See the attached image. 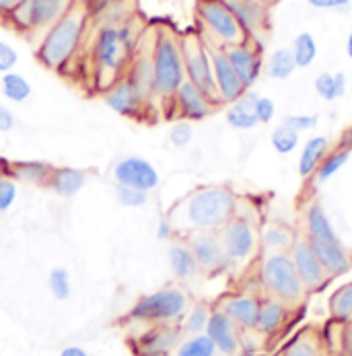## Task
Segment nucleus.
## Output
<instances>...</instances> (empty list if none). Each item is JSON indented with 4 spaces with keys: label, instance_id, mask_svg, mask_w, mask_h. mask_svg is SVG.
<instances>
[{
    "label": "nucleus",
    "instance_id": "4d7b16f0",
    "mask_svg": "<svg viewBox=\"0 0 352 356\" xmlns=\"http://www.w3.org/2000/svg\"><path fill=\"white\" fill-rule=\"evenodd\" d=\"M338 147H340V149H346V151H352V126L344 130V134H342V138H340V145H338Z\"/></svg>",
    "mask_w": 352,
    "mask_h": 356
},
{
    "label": "nucleus",
    "instance_id": "a19ab883",
    "mask_svg": "<svg viewBox=\"0 0 352 356\" xmlns=\"http://www.w3.org/2000/svg\"><path fill=\"white\" fill-rule=\"evenodd\" d=\"M115 200L124 208H143L149 204V194L134 190V188H126V186H115Z\"/></svg>",
    "mask_w": 352,
    "mask_h": 356
},
{
    "label": "nucleus",
    "instance_id": "dca6fc26",
    "mask_svg": "<svg viewBox=\"0 0 352 356\" xmlns=\"http://www.w3.org/2000/svg\"><path fill=\"white\" fill-rule=\"evenodd\" d=\"M210 50V62H212V74H214V87H216V95L221 105H231L237 102L248 89L241 83L239 74L235 72V68L231 66L225 48H216V46H208Z\"/></svg>",
    "mask_w": 352,
    "mask_h": 356
},
{
    "label": "nucleus",
    "instance_id": "09e8293b",
    "mask_svg": "<svg viewBox=\"0 0 352 356\" xmlns=\"http://www.w3.org/2000/svg\"><path fill=\"white\" fill-rule=\"evenodd\" d=\"M307 2L319 10H344L349 8L352 0H307Z\"/></svg>",
    "mask_w": 352,
    "mask_h": 356
},
{
    "label": "nucleus",
    "instance_id": "9b49d317",
    "mask_svg": "<svg viewBox=\"0 0 352 356\" xmlns=\"http://www.w3.org/2000/svg\"><path fill=\"white\" fill-rule=\"evenodd\" d=\"M218 239H221L223 252L231 264L250 259L259 243L253 222L239 212L218 231Z\"/></svg>",
    "mask_w": 352,
    "mask_h": 356
},
{
    "label": "nucleus",
    "instance_id": "5701e85b",
    "mask_svg": "<svg viewBox=\"0 0 352 356\" xmlns=\"http://www.w3.org/2000/svg\"><path fill=\"white\" fill-rule=\"evenodd\" d=\"M89 181V173L77 167H54L48 188L60 198H74Z\"/></svg>",
    "mask_w": 352,
    "mask_h": 356
},
{
    "label": "nucleus",
    "instance_id": "bf43d9fd",
    "mask_svg": "<svg viewBox=\"0 0 352 356\" xmlns=\"http://www.w3.org/2000/svg\"><path fill=\"white\" fill-rule=\"evenodd\" d=\"M346 54H349V58L352 60V31L349 33V40H346Z\"/></svg>",
    "mask_w": 352,
    "mask_h": 356
},
{
    "label": "nucleus",
    "instance_id": "37998d69",
    "mask_svg": "<svg viewBox=\"0 0 352 356\" xmlns=\"http://www.w3.org/2000/svg\"><path fill=\"white\" fill-rule=\"evenodd\" d=\"M17 196H19L17 181L13 177H2L0 179V216H4L15 206Z\"/></svg>",
    "mask_w": 352,
    "mask_h": 356
},
{
    "label": "nucleus",
    "instance_id": "1a4fd4ad",
    "mask_svg": "<svg viewBox=\"0 0 352 356\" xmlns=\"http://www.w3.org/2000/svg\"><path fill=\"white\" fill-rule=\"evenodd\" d=\"M190 307L186 291L177 286L161 289L157 293L141 297L128 313V319L143 323H173L179 321Z\"/></svg>",
    "mask_w": 352,
    "mask_h": 356
},
{
    "label": "nucleus",
    "instance_id": "bb28decb",
    "mask_svg": "<svg viewBox=\"0 0 352 356\" xmlns=\"http://www.w3.org/2000/svg\"><path fill=\"white\" fill-rule=\"evenodd\" d=\"M54 165L48 161H10V177L33 186H48Z\"/></svg>",
    "mask_w": 352,
    "mask_h": 356
},
{
    "label": "nucleus",
    "instance_id": "4be33fe9",
    "mask_svg": "<svg viewBox=\"0 0 352 356\" xmlns=\"http://www.w3.org/2000/svg\"><path fill=\"white\" fill-rule=\"evenodd\" d=\"M179 342V330L169 323H157L149 332H145L138 340L141 356H167L175 350Z\"/></svg>",
    "mask_w": 352,
    "mask_h": 356
},
{
    "label": "nucleus",
    "instance_id": "c9c22d12",
    "mask_svg": "<svg viewBox=\"0 0 352 356\" xmlns=\"http://www.w3.org/2000/svg\"><path fill=\"white\" fill-rule=\"evenodd\" d=\"M291 51H293V56H295L297 68H309V66L315 62V58H317V42H315L313 33H309V31L299 33V35L293 40Z\"/></svg>",
    "mask_w": 352,
    "mask_h": 356
},
{
    "label": "nucleus",
    "instance_id": "7c9ffc66",
    "mask_svg": "<svg viewBox=\"0 0 352 356\" xmlns=\"http://www.w3.org/2000/svg\"><path fill=\"white\" fill-rule=\"evenodd\" d=\"M0 93L6 102L25 103L33 95V87L21 72L10 70L0 74Z\"/></svg>",
    "mask_w": 352,
    "mask_h": 356
},
{
    "label": "nucleus",
    "instance_id": "393cba45",
    "mask_svg": "<svg viewBox=\"0 0 352 356\" xmlns=\"http://www.w3.org/2000/svg\"><path fill=\"white\" fill-rule=\"evenodd\" d=\"M248 38L266 27V8L257 0H225Z\"/></svg>",
    "mask_w": 352,
    "mask_h": 356
},
{
    "label": "nucleus",
    "instance_id": "2eb2a0df",
    "mask_svg": "<svg viewBox=\"0 0 352 356\" xmlns=\"http://www.w3.org/2000/svg\"><path fill=\"white\" fill-rule=\"evenodd\" d=\"M291 259L295 264V270L301 278L303 286H305V293H317L321 291L330 278V274L326 272V268L321 266L319 257L315 255V252L311 250L309 241L305 239V235H297L293 248L289 250Z\"/></svg>",
    "mask_w": 352,
    "mask_h": 356
},
{
    "label": "nucleus",
    "instance_id": "20e7f679",
    "mask_svg": "<svg viewBox=\"0 0 352 356\" xmlns=\"http://www.w3.org/2000/svg\"><path fill=\"white\" fill-rule=\"evenodd\" d=\"M305 229L303 235L309 241L311 250L319 257L321 266L330 278L344 276L352 270V257L342 245L340 237L334 231V225L319 202H313L305 210Z\"/></svg>",
    "mask_w": 352,
    "mask_h": 356
},
{
    "label": "nucleus",
    "instance_id": "6e6d98bb",
    "mask_svg": "<svg viewBox=\"0 0 352 356\" xmlns=\"http://www.w3.org/2000/svg\"><path fill=\"white\" fill-rule=\"evenodd\" d=\"M60 356H89V355H87V350H85V348H81V346H66V348H62Z\"/></svg>",
    "mask_w": 352,
    "mask_h": 356
},
{
    "label": "nucleus",
    "instance_id": "c03bdc74",
    "mask_svg": "<svg viewBox=\"0 0 352 356\" xmlns=\"http://www.w3.org/2000/svg\"><path fill=\"white\" fill-rule=\"evenodd\" d=\"M317 122H319V115H315V113H291V115H285L282 118V124L291 126L299 134L317 128Z\"/></svg>",
    "mask_w": 352,
    "mask_h": 356
},
{
    "label": "nucleus",
    "instance_id": "f704fd0d",
    "mask_svg": "<svg viewBox=\"0 0 352 356\" xmlns=\"http://www.w3.org/2000/svg\"><path fill=\"white\" fill-rule=\"evenodd\" d=\"M352 151H346V149H336V151H330V153L323 156V161L319 163V167H317V171H315V181L317 184H326V181H330L346 163H349V159H351Z\"/></svg>",
    "mask_w": 352,
    "mask_h": 356
},
{
    "label": "nucleus",
    "instance_id": "412c9836",
    "mask_svg": "<svg viewBox=\"0 0 352 356\" xmlns=\"http://www.w3.org/2000/svg\"><path fill=\"white\" fill-rule=\"evenodd\" d=\"M295 309L282 303L276 297L264 295L262 297V305H259V315H257V325H255V334H259L262 338H274L278 336L285 325L289 323V317Z\"/></svg>",
    "mask_w": 352,
    "mask_h": 356
},
{
    "label": "nucleus",
    "instance_id": "de8ad7c7",
    "mask_svg": "<svg viewBox=\"0 0 352 356\" xmlns=\"http://www.w3.org/2000/svg\"><path fill=\"white\" fill-rule=\"evenodd\" d=\"M175 233H177V231H175L173 222L169 220V216H161L159 222H157V233H154L157 239H159V241H169Z\"/></svg>",
    "mask_w": 352,
    "mask_h": 356
},
{
    "label": "nucleus",
    "instance_id": "a878e982",
    "mask_svg": "<svg viewBox=\"0 0 352 356\" xmlns=\"http://www.w3.org/2000/svg\"><path fill=\"white\" fill-rule=\"evenodd\" d=\"M330 153V140L321 134L311 136L305 140L299 154V163H297V171L303 179H311L319 167V163L323 161V156Z\"/></svg>",
    "mask_w": 352,
    "mask_h": 356
},
{
    "label": "nucleus",
    "instance_id": "ea45409f",
    "mask_svg": "<svg viewBox=\"0 0 352 356\" xmlns=\"http://www.w3.org/2000/svg\"><path fill=\"white\" fill-rule=\"evenodd\" d=\"M167 138H169V145L173 149H188L194 140V126L192 122H186V120H175L167 132Z\"/></svg>",
    "mask_w": 352,
    "mask_h": 356
},
{
    "label": "nucleus",
    "instance_id": "e433bc0d",
    "mask_svg": "<svg viewBox=\"0 0 352 356\" xmlns=\"http://www.w3.org/2000/svg\"><path fill=\"white\" fill-rule=\"evenodd\" d=\"M270 143H272V149L278 154H291L295 153L301 145V134L297 130H293L291 126L287 124H280L272 130V136H270Z\"/></svg>",
    "mask_w": 352,
    "mask_h": 356
},
{
    "label": "nucleus",
    "instance_id": "6e6552de",
    "mask_svg": "<svg viewBox=\"0 0 352 356\" xmlns=\"http://www.w3.org/2000/svg\"><path fill=\"white\" fill-rule=\"evenodd\" d=\"M196 17L202 27V40L208 46L227 48L250 40L225 0H198Z\"/></svg>",
    "mask_w": 352,
    "mask_h": 356
},
{
    "label": "nucleus",
    "instance_id": "0eeeda50",
    "mask_svg": "<svg viewBox=\"0 0 352 356\" xmlns=\"http://www.w3.org/2000/svg\"><path fill=\"white\" fill-rule=\"evenodd\" d=\"M74 2L79 0H23L2 21L8 23L17 33L38 42L46 29H50L74 6Z\"/></svg>",
    "mask_w": 352,
    "mask_h": 356
},
{
    "label": "nucleus",
    "instance_id": "ddd939ff",
    "mask_svg": "<svg viewBox=\"0 0 352 356\" xmlns=\"http://www.w3.org/2000/svg\"><path fill=\"white\" fill-rule=\"evenodd\" d=\"M103 103L118 115L138 120L147 111L151 97L130 76H124L107 91H103Z\"/></svg>",
    "mask_w": 352,
    "mask_h": 356
},
{
    "label": "nucleus",
    "instance_id": "79ce46f5",
    "mask_svg": "<svg viewBox=\"0 0 352 356\" xmlns=\"http://www.w3.org/2000/svg\"><path fill=\"white\" fill-rule=\"evenodd\" d=\"M313 87H315V93H317L323 102L332 103L338 99V93H336V79H334L332 72H321V74H317Z\"/></svg>",
    "mask_w": 352,
    "mask_h": 356
},
{
    "label": "nucleus",
    "instance_id": "7ed1b4c3",
    "mask_svg": "<svg viewBox=\"0 0 352 356\" xmlns=\"http://www.w3.org/2000/svg\"><path fill=\"white\" fill-rule=\"evenodd\" d=\"M91 15L85 2H74V6L60 17L50 29L42 33L35 44V58L42 66L54 72H64L83 48Z\"/></svg>",
    "mask_w": 352,
    "mask_h": 356
},
{
    "label": "nucleus",
    "instance_id": "4468645a",
    "mask_svg": "<svg viewBox=\"0 0 352 356\" xmlns=\"http://www.w3.org/2000/svg\"><path fill=\"white\" fill-rule=\"evenodd\" d=\"M184 241L188 243V248L196 257L198 270L206 274H218L227 270L229 266H233L223 252L218 231H192V233H186Z\"/></svg>",
    "mask_w": 352,
    "mask_h": 356
},
{
    "label": "nucleus",
    "instance_id": "3c124183",
    "mask_svg": "<svg viewBox=\"0 0 352 356\" xmlns=\"http://www.w3.org/2000/svg\"><path fill=\"white\" fill-rule=\"evenodd\" d=\"M115 2H118V0H87L85 4H87V8H89L91 19H99L101 15H103L107 8H111Z\"/></svg>",
    "mask_w": 352,
    "mask_h": 356
},
{
    "label": "nucleus",
    "instance_id": "473e14b6",
    "mask_svg": "<svg viewBox=\"0 0 352 356\" xmlns=\"http://www.w3.org/2000/svg\"><path fill=\"white\" fill-rule=\"evenodd\" d=\"M297 70V62L291 48H278L268 56L266 74L274 81H289Z\"/></svg>",
    "mask_w": 352,
    "mask_h": 356
},
{
    "label": "nucleus",
    "instance_id": "f03ea898",
    "mask_svg": "<svg viewBox=\"0 0 352 356\" xmlns=\"http://www.w3.org/2000/svg\"><path fill=\"white\" fill-rule=\"evenodd\" d=\"M141 42L143 31L132 19L122 23H101L97 27L91 42V62L101 91H107L126 76Z\"/></svg>",
    "mask_w": 352,
    "mask_h": 356
},
{
    "label": "nucleus",
    "instance_id": "a211bd4d",
    "mask_svg": "<svg viewBox=\"0 0 352 356\" xmlns=\"http://www.w3.org/2000/svg\"><path fill=\"white\" fill-rule=\"evenodd\" d=\"M204 334L214 342L216 353L221 356H237L241 350V330L231 321V317L223 309H212L210 319L206 323Z\"/></svg>",
    "mask_w": 352,
    "mask_h": 356
},
{
    "label": "nucleus",
    "instance_id": "a18cd8bd",
    "mask_svg": "<svg viewBox=\"0 0 352 356\" xmlns=\"http://www.w3.org/2000/svg\"><path fill=\"white\" fill-rule=\"evenodd\" d=\"M17 64H19V51L15 50L8 42L0 40V74L15 70Z\"/></svg>",
    "mask_w": 352,
    "mask_h": 356
},
{
    "label": "nucleus",
    "instance_id": "c756f323",
    "mask_svg": "<svg viewBox=\"0 0 352 356\" xmlns=\"http://www.w3.org/2000/svg\"><path fill=\"white\" fill-rule=\"evenodd\" d=\"M280 356H328L323 338L317 330L307 327L301 330L282 350Z\"/></svg>",
    "mask_w": 352,
    "mask_h": 356
},
{
    "label": "nucleus",
    "instance_id": "8fccbe9b",
    "mask_svg": "<svg viewBox=\"0 0 352 356\" xmlns=\"http://www.w3.org/2000/svg\"><path fill=\"white\" fill-rule=\"evenodd\" d=\"M340 356H352V321L342 323L340 330Z\"/></svg>",
    "mask_w": 352,
    "mask_h": 356
},
{
    "label": "nucleus",
    "instance_id": "58836bf2",
    "mask_svg": "<svg viewBox=\"0 0 352 356\" xmlns=\"http://www.w3.org/2000/svg\"><path fill=\"white\" fill-rule=\"evenodd\" d=\"M48 289H50L51 297L56 301H66L72 295V282H70V274L66 268H54L48 276Z\"/></svg>",
    "mask_w": 352,
    "mask_h": 356
},
{
    "label": "nucleus",
    "instance_id": "39448f33",
    "mask_svg": "<svg viewBox=\"0 0 352 356\" xmlns=\"http://www.w3.org/2000/svg\"><path fill=\"white\" fill-rule=\"evenodd\" d=\"M151 64L152 99L169 103L171 97L175 95V91L186 81L182 44L173 31H169V29L157 31L151 46Z\"/></svg>",
    "mask_w": 352,
    "mask_h": 356
},
{
    "label": "nucleus",
    "instance_id": "13d9d810",
    "mask_svg": "<svg viewBox=\"0 0 352 356\" xmlns=\"http://www.w3.org/2000/svg\"><path fill=\"white\" fill-rule=\"evenodd\" d=\"M2 177H10V161L0 156V179Z\"/></svg>",
    "mask_w": 352,
    "mask_h": 356
},
{
    "label": "nucleus",
    "instance_id": "f3484780",
    "mask_svg": "<svg viewBox=\"0 0 352 356\" xmlns=\"http://www.w3.org/2000/svg\"><path fill=\"white\" fill-rule=\"evenodd\" d=\"M171 109L175 111L177 120H186V122H202L206 120L216 107V103L210 97H206L196 85H192L190 81H184L182 87L175 91V95L171 97Z\"/></svg>",
    "mask_w": 352,
    "mask_h": 356
},
{
    "label": "nucleus",
    "instance_id": "72a5a7b5",
    "mask_svg": "<svg viewBox=\"0 0 352 356\" xmlns=\"http://www.w3.org/2000/svg\"><path fill=\"white\" fill-rule=\"evenodd\" d=\"M173 356H218L214 342L202 332V334H188V338L179 340Z\"/></svg>",
    "mask_w": 352,
    "mask_h": 356
},
{
    "label": "nucleus",
    "instance_id": "052dcab7",
    "mask_svg": "<svg viewBox=\"0 0 352 356\" xmlns=\"http://www.w3.org/2000/svg\"><path fill=\"white\" fill-rule=\"evenodd\" d=\"M328 356H336V355H328Z\"/></svg>",
    "mask_w": 352,
    "mask_h": 356
},
{
    "label": "nucleus",
    "instance_id": "f257e3e1",
    "mask_svg": "<svg viewBox=\"0 0 352 356\" xmlns=\"http://www.w3.org/2000/svg\"><path fill=\"white\" fill-rule=\"evenodd\" d=\"M239 210L237 194L218 184L200 186L192 190L188 196L171 206L169 220L175 231L192 233V231H221Z\"/></svg>",
    "mask_w": 352,
    "mask_h": 356
},
{
    "label": "nucleus",
    "instance_id": "cd10ccee",
    "mask_svg": "<svg viewBox=\"0 0 352 356\" xmlns=\"http://www.w3.org/2000/svg\"><path fill=\"white\" fill-rule=\"evenodd\" d=\"M167 259H169V268L173 272L175 278L179 280H190L198 274V264L196 257L192 254V250L188 248L186 241H175L169 245L167 250Z\"/></svg>",
    "mask_w": 352,
    "mask_h": 356
},
{
    "label": "nucleus",
    "instance_id": "49530a36",
    "mask_svg": "<svg viewBox=\"0 0 352 356\" xmlns=\"http://www.w3.org/2000/svg\"><path fill=\"white\" fill-rule=\"evenodd\" d=\"M255 115L259 124H270L276 115V103L270 97H257L255 102Z\"/></svg>",
    "mask_w": 352,
    "mask_h": 356
},
{
    "label": "nucleus",
    "instance_id": "aec40b11",
    "mask_svg": "<svg viewBox=\"0 0 352 356\" xmlns=\"http://www.w3.org/2000/svg\"><path fill=\"white\" fill-rule=\"evenodd\" d=\"M259 305H262V297L250 295V293H237V295L225 297L218 309H223L243 334H250V332H255Z\"/></svg>",
    "mask_w": 352,
    "mask_h": 356
},
{
    "label": "nucleus",
    "instance_id": "4c0bfd02",
    "mask_svg": "<svg viewBox=\"0 0 352 356\" xmlns=\"http://www.w3.org/2000/svg\"><path fill=\"white\" fill-rule=\"evenodd\" d=\"M210 313H212V307L208 303H196V305L188 307L186 315L182 317V330L186 334H202L206 330Z\"/></svg>",
    "mask_w": 352,
    "mask_h": 356
},
{
    "label": "nucleus",
    "instance_id": "5fc2aeb1",
    "mask_svg": "<svg viewBox=\"0 0 352 356\" xmlns=\"http://www.w3.org/2000/svg\"><path fill=\"white\" fill-rule=\"evenodd\" d=\"M23 0H0V19H4L10 10H15Z\"/></svg>",
    "mask_w": 352,
    "mask_h": 356
},
{
    "label": "nucleus",
    "instance_id": "9d476101",
    "mask_svg": "<svg viewBox=\"0 0 352 356\" xmlns=\"http://www.w3.org/2000/svg\"><path fill=\"white\" fill-rule=\"evenodd\" d=\"M182 54H184V68H186V81L196 85L206 97H210L216 105H221L216 87H214V74H212V62L208 44L198 33H188L179 38Z\"/></svg>",
    "mask_w": 352,
    "mask_h": 356
},
{
    "label": "nucleus",
    "instance_id": "6ab92c4d",
    "mask_svg": "<svg viewBox=\"0 0 352 356\" xmlns=\"http://www.w3.org/2000/svg\"><path fill=\"white\" fill-rule=\"evenodd\" d=\"M225 54H227L231 66L235 68V72L239 74L241 83L250 91L262 74V64H264L262 62V50L257 48V44H253L252 38H250L241 44L227 46Z\"/></svg>",
    "mask_w": 352,
    "mask_h": 356
},
{
    "label": "nucleus",
    "instance_id": "423d86ee",
    "mask_svg": "<svg viewBox=\"0 0 352 356\" xmlns=\"http://www.w3.org/2000/svg\"><path fill=\"white\" fill-rule=\"evenodd\" d=\"M259 284L264 295L280 299L291 309H299L307 295L289 252L264 254L259 261Z\"/></svg>",
    "mask_w": 352,
    "mask_h": 356
},
{
    "label": "nucleus",
    "instance_id": "864d4df0",
    "mask_svg": "<svg viewBox=\"0 0 352 356\" xmlns=\"http://www.w3.org/2000/svg\"><path fill=\"white\" fill-rule=\"evenodd\" d=\"M336 79V93H338V99L346 95V87H349V81H346V74L344 72H336L334 74Z\"/></svg>",
    "mask_w": 352,
    "mask_h": 356
},
{
    "label": "nucleus",
    "instance_id": "603ef678",
    "mask_svg": "<svg viewBox=\"0 0 352 356\" xmlns=\"http://www.w3.org/2000/svg\"><path fill=\"white\" fill-rule=\"evenodd\" d=\"M15 124H17V120H15V113L10 111V107L0 105V132L2 134L10 132L15 128Z\"/></svg>",
    "mask_w": 352,
    "mask_h": 356
},
{
    "label": "nucleus",
    "instance_id": "2f4dec72",
    "mask_svg": "<svg viewBox=\"0 0 352 356\" xmlns=\"http://www.w3.org/2000/svg\"><path fill=\"white\" fill-rule=\"evenodd\" d=\"M330 319L336 323H351L352 321V280L340 284L328 299Z\"/></svg>",
    "mask_w": 352,
    "mask_h": 356
},
{
    "label": "nucleus",
    "instance_id": "b1692460",
    "mask_svg": "<svg viewBox=\"0 0 352 356\" xmlns=\"http://www.w3.org/2000/svg\"><path fill=\"white\" fill-rule=\"evenodd\" d=\"M257 93H253L252 89L246 91L237 102H233L231 105H227V111H225V120L227 124L233 128V130H239V132H250L253 130L259 122H257V115H255V102H257Z\"/></svg>",
    "mask_w": 352,
    "mask_h": 356
},
{
    "label": "nucleus",
    "instance_id": "f8f14e48",
    "mask_svg": "<svg viewBox=\"0 0 352 356\" xmlns=\"http://www.w3.org/2000/svg\"><path fill=\"white\" fill-rule=\"evenodd\" d=\"M111 179L115 186H126L151 194L161 184V173L149 159L138 154H128L113 165Z\"/></svg>",
    "mask_w": 352,
    "mask_h": 356
},
{
    "label": "nucleus",
    "instance_id": "c85d7f7f",
    "mask_svg": "<svg viewBox=\"0 0 352 356\" xmlns=\"http://www.w3.org/2000/svg\"><path fill=\"white\" fill-rule=\"evenodd\" d=\"M297 239V233L282 222H270L259 237V245L264 254H274V252H289Z\"/></svg>",
    "mask_w": 352,
    "mask_h": 356
}]
</instances>
